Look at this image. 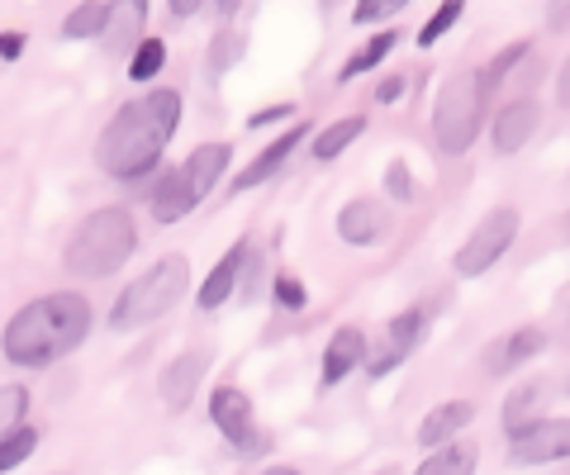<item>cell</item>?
I'll list each match as a JSON object with an SVG mask.
<instances>
[{
  "mask_svg": "<svg viewBox=\"0 0 570 475\" xmlns=\"http://www.w3.org/2000/svg\"><path fill=\"white\" fill-rule=\"evenodd\" d=\"M209 424L224 433L228 447L247 452V443H253V395L238 390V385H219L209 395Z\"/></svg>",
  "mask_w": 570,
  "mask_h": 475,
  "instance_id": "7c38bea8",
  "label": "cell"
},
{
  "mask_svg": "<svg viewBox=\"0 0 570 475\" xmlns=\"http://www.w3.org/2000/svg\"><path fill=\"white\" fill-rule=\"evenodd\" d=\"M266 290H272V305L285 309V314H299L309 305V290H305V280H299L295 271H276L272 280H266Z\"/></svg>",
  "mask_w": 570,
  "mask_h": 475,
  "instance_id": "4dcf8cb0",
  "label": "cell"
},
{
  "mask_svg": "<svg viewBox=\"0 0 570 475\" xmlns=\"http://www.w3.org/2000/svg\"><path fill=\"white\" fill-rule=\"evenodd\" d=\"M96 309L77 290H48L39 300L20 305L0 328V352L20 372H48L62 357H71L86 338H91Z\"/></svg>",
  "mask_w": 570,
  "mask_h": 475,
  "instance_id": "7a4b0ae2",
  "label": "cell"
},
{
  "mask_svg": "<svg viewBox=\"0 0 570 475\" xmlns=\"http://www.w3.org/2000/svg\"><path fill=\"white\" fill-rule=\"evenodd\" d=\"M29 404H33V395H29V385H20V380L0 385V437H6L10 428H20V424H29Z\"/></svg>",
  "mask_w": 570,
  "mask_h": 475,
  "instance_id": "f546056e",
  "label": "cell"
},
{
  "mask_svg": "<svg viewBox=\"0 0 570 475\" xmlns=\"http://www.w3.org/2000/svg\"><path fill=\"white\" fill-rule=\"evenodd\" d=\"M547 347V333L542 328H519L509 333V338H499L490 352H485V372L490 376H509V372H523V366L538 357Z\"/></svg>",
  "mask_w": 570,
  "mask_h": 475,
  "instance_id": "d6986e66",
  "label": "cell"
},
{
  "mask_svg": "<svg viewBox=\"0 0 570 475\" xmlns=\"http://www.w3.org/2000/svg\"><path fill=\"white\" fill-rule=\"evenodd\" d=\"M395 48H400V29H376V33H371V39H366L362 48H356L343 67H337V81L347 86V81H356V77L376 72V67H381V62H385Z\"/></svg>",
  "mask_w": 570,
  "mask_h": 475,
  "instance_id": "7402d4cb",
  "label": "cell"
},
{
  "mask_svg": "<svg viewBox=\"0 0 570 475\" xmlns=\"http://www.w3.org/2000/svg\"><path fill=\"white\" fill-rule=\"evenodd\" d=\"M566 238H570V215H566Z\"/></svg>",
  "mask_w": 570,
  "mask_h": 475,
  "instance_id": "7bdbcfd3",
  "label": "cell"
},
{
  "mask_svg": "<svg viewBox=\"0 0 570 475\" xmlns=\"http://www.w3.org/2000/svg\"><path fill=\"white\" fill-rule=\"evenodd\" d=\"M181 295H190V257L167 253L115 295L110 328L129 333V328H142V324H157L163 314H171L176 305H181Z\"/></svg>",
  "mask_w": 570,
  "mask_h": 475,
  "instance_id": "5b68a950",
  "label": "cell"
},
{
  "mask_svg": "<svg viewBox=\"0 0 570 475\" xmlns=\"http://www.w3.org/2000/svg\"><path fill=\"white\" fill-rule=\"evenodd\" d=\"M163 67H167V43L157 33H142L129 52V81H157Z\"/></svg>",
  "mask_w": 570,
  "mask_h": 475,
  "instance_id": "d4e9b609",
  "label": "cell"
},
{
  "mask_svg": "<svg viewBox=\"0 0 570 475\" xmlns=\"http://www.w3.org/2000/svg\"><path fill=\"white\" fill-rule=\"evenodd\" d=\"M243 52H247V39H243L238 29H228V24H224V29L209 39L205 62H209V72H214V77H224V72H234V67H238Z\"/></svg>",
  "mask_w": 570,
  "mask_h": 475,
  "instance_id": "4316f807",
  "label": "cell"
},
{
  "mask_svg": "<svg viewBox=\"0 0 570 475\" xmlns=\"http://www.w3.org/2000/svg\"><path fill=\"white\" fill-rule=\"evenodd\" d=\"M513 466H551L570 462V414H538L532 424L509 433Z\"/></svg>",
  "mask_w": 570,
  "mask_h": 475,
  "instance_id": "52a82bcc",
  "label": "cell"
},
{
  "mask_svg": "<svg viewBox=\"0 0 570 475\" xmlns=\"http://www.w3.org/2000/svg\"><path fill=\"white\" fill-rule=\"evenodd\" d=\"M247 243H253V238H238L234 248H228V253L209 267V276L200 280V295H195V305H200L205 314L224 309V305L238 295V271H243V253H247Z\"/></svg>",
  "mask_w": 570,
  "mask_h": 475,
  "instance_id": "ac0fdd59",
  "label": "cell"
},
{
  "mask_svg": "<svg viewBox=\"0 0 570 475\" xmlns=\"http://www.w3.org/2000/svg\"><path fill=\"white\" fill-rule=\"evenodd\" d=\"M205 6H209L214 14H219V20H234V14L247 6V0H205Z\"/></svg>",
  "mask_w": 570,
  "mask_h": 475,
  "instance_id": "60d3db41",
  "label": "cell"
},
{
  "mask_svg": "<svg viewBox=\"0 0 570 475\" xmlns=\"http://www.w3.org/2000/svg\"><path fill=\"white\" fill-rule=\"evenodd\" d=\"M291 119H299V105L276 100V105H266V110L247 115V129H272V125H291Z\"/></svg>",
  "mask_w": 570,
  "mask_h": 475,
  "instance_id": "d590c367",
  "label": "cell"
},
{
  "mask_svg": "<svg viewBox=\"0 0 570 475\" xmlns=\"http://www.w3.org/2000/svg\"><path fill=\"white\" fill-rule=\"evenodd\" d=\"M167 10L176 14V20H190V14L205 10V0H167Z\"/></svg>",
  "mask_w": 570,
  "mask_h": 475,
  "instance_id": "ab89813d",
  "label": "cell"
},
{
  "mask_svg": "<svg viewBox=\"0 0 570 475\" xmlns=\"http://www.w3.org/2000/svg\"><path fill=\"white\" fill-rule=\"evenodd\" d=\"M542 125V105L532 100V96H519V100H509V105H499V115H494V125H490V138H494V152H523L532 144V133H538Z\"/></svg>",
  "mask_w": 570,
  "mask_h": 475,
  "instance_id": "4fadbf2b",
  "label": "cell"
},
{
  "mask_svg": "<svg viewBox=\"0 0 570 475\" xmlns=\"http://www.w3.org/2000/svg\"><path fill=\"white\" fill-rule=\"evenodd\" d=\"M309 133H314L309 119H291V129H281L272 144H266V148L253 157V162L243 167V176L234 181V196H243V190H257V186H266V181H276V176L285 171V162L295 157V148L309 144Z\"/></svg>",
  "mask_w": 570,
  "mask_h": 475,
  "instance_id": "30bf717a",
  "label": "cell"
},
{
  "mask_svg": "<svg viewBox=\"0 0 570 475\" xmlns=\"http://www.w3.org/2000/svg\"><path fill=\"white\" fill-rule=\"evenodd\" d=\"M262 290H266V257L247 243V253H243V271H238V295L243 300H262Z\"/></svg>",
  "mask_w": 570,
  "mask_h": 475,
  "instance_id": "1f68e13d",
  "label": "cell"
},
{
  "mask_svg": "<svg viewBox=\"0 0 570 475\" xmlns=\"http://www.w3.org/2000/svg\"><path fill=\"white\" fill-rule=\"evenodd\" d=\"M209 362H214L209 347H186V352H176V357L163 366V376H157V395H163V404L171 414H181V409H190V404H195V395H200V385H205Z\"/></svg>",
  "mask_w": 570,
  "mask_h": 475,
  "instance_id": "ba28073f",
  "label": "cell"
},
{
  "mask_svg": "<svg viewBox=\"0 0 570 475\" xmlns=\"http://www.w3.org/2000/svg\"><path fill=\"white\" fill-rule=\"evenodd\" d=\"M461 14H466V0H438V10L428 14L423 29H419V48H433L438 39H448Z\"/></svg>",
  "mask_w": 570,
  "mask_h": 475,
  "instance_id": "f1b7e54d",
  "label": "cell"
},
{
  "mask_svg": "<svg viewBox=\"0 0 570 475\" xmlns=\"http://www.w3.org/2000/svg\"><path fill=\"white\" fill-rule=\"evenodd\" d=\"M228 162H234V144H224V138H214V144H200V148H190L186 152V162H181V176H186V186L195 190V196H209L214 186L228 176Z\"/></svg>",
  "mask_w": 570,
  "mask_h": 475,
  "instance_id": "e0dca14e",
  "label": "cell"
},
{
  "mask_svg": "<svg viewBox=\"0 0 570 475\" xmlns=\"http://www.w3.org/2000/svg\"><path fill=\"white\" fill-rule=\"evenodd\" d=\"M480 466V452L471 443H456V437H448V443L428 447V456L419 462L423 475H461V471H475Z\"/></svg>",
  "mask_w": 570,
  "mask_h": 475,
  "instance_id": "603a6c76",
  "label": "cell"
},
{
  "mask_svg": "<svg viewBox=\"0 0 570 475\" xmlns=\"http://www.w3.org/2000/svg\"><path fill=\"white\" fill-rule=\"evenodd\" d=\"M519 209L513 205H494L485 219H475V228L466 234V243L456 248L452 257V271L461 280H475V276H485L499 267V257H504L513 248V238H519Z\"/></svg>",
  "mask_w": 570,
  "mask_h": 475,
  "instance_id": "8992f818",
  "label": "cell"
},
{
  "mask_svg": "<svg viewBox=\"0 0 570 475\" xmlns=\"http://www.w3.org/2000/svg\"><path fill=\"white\" fill-rule=\"evenodd\" d=\"M485 105H490V77L485 72H475V67L452 72L448 81L438 86L433 115H428L433 148L442 157H466L475 148L480 129H485Z\"/></svg>",
  "mask_w": 570,
  "mask_h": 475,
  "instance_id": "277c9868",
  "label": "cell"
},
{
  "mask_svg": "<svg viewBox=\"0 0 570 475\" xmlns=\"http://www.w3.org/2000/svg\"><path fill=\"white\" fill-rule=\"evenodd\" d=\"M366 357H371V343H366L362 328H356V324L333 328V338L324 343V372H318V385H324V390L343 385L352 372H362Z\"/></svg>",
  "mask_w": 570,
  "mask_h": 475,
  "instance_id": "9a60e30c",
  "label": "cell"
},
{
  "mask_svg": "<svg viewBox=\"0 0 570 475\" xmlns=\"http://www.w3.org/2000/svg\"><path fill=\"white\" fill-rule=\"evenodd\" d=\"M29 48V33L24 29H0V62H20Z\"/></svg>",
  "mask_w": 570,
  "mask_h": 475,
  "instance_id": "8d00e7d4",
  "label": "cell"
},
{
  "mask_svg": "<svg viewBox=\"0 0 570 475\" xmlns=\"http://www.w3.org/2000/svg\"><path fill=\"white\" fill-rule=\"evenodd\" d=\"M404 6H414V0H356V6H352V20H356V24H381V20H395Z\"/></svg>",
  "mask_w": 570,
  "mask_h": 475,
  "instance_id": "d6a6232c",
  "label": "cell"
},
{
  "mask_svg": "<svg viewBox=\"0 0 570 475\" xmlns=\"http://www.w3.org/2000/svg\"><path fill=\"white\" fill-rule=\"evenodd\" d=\"M195 205H200V196H195V190L186 186L181 167H157V181H153V190H148L153 219H157V224H181Z\"/></svg>",
  "mask_w": 570,
  "mask_h": 475,
  "instance_id": "2e32d148",
  "label": "cell"
},
{
  "mask_svg": "<svg viewBox=\"0 0 570 475\" xmlns=\"http://www.w3.org/2000/svg\"><path fill=\"white\" fill-rule=\"evenodd\" d=\"M528 52H532V43H528V39H519V43H509V48H499V52H494V62L485 67V77H490V86H499V81H504V77L513 72V67H519V62L528 58Z\"/></svg>",
  "mask_w": 570,
  "mask_h": 475,
  "instance_id": "e575fe53",
  "label": "cell"
},
{
  "mask_svg": "<svg viewBox=\"0 0 570 475\" xmlns=\"http://www.w3.org/2000/svg\"><path fill=\"white\" fill-rule=\"evenodd\" d=\"M381 186H385V196L400 200V205H409V200L419 196V190H414V171H409V162H400V157L385 167V181Z\"/></svg>",
  "mask_w": 570,
  "mask_h": 475,
  "instance_id": "836d02e7",
  "label": "cell"
},
{
  "mask_svg": "<svg viewBox=\"0 0 570 475\" xmlns=\"http://www.w3.org/2000/svg\"><path fill=\"white\" fill-rule=\"evenodd\" d=\"M176 129H181V91L153 86L148 96L119 105L110 115V125L96 138V167L124 186L148 181V176L163 167Z\"/></svg>",
  "mask_w": 570,
  "mask_h": 475,
  "instance_id": "6da1fadb",
  "label": "cell"
},
{
  "mask_svg": "<svg viewBox=\"0 0 570 475\" xmlns=\"http://www.w3.org/2000/svg\"><path fill=\"white\" fill-rule=\"evenodd\" d=\"M390 228H395L390 209L381 200H371V196H356V200H347L343 209H337V238H343L347 248H376Z\"/></svg>",
  "mask_w": 570,
  "mask_h": 475,
  "instance_id": "8fae6325",
  "label": "cell"
},
{
  "mask_svg": "<svg viewBox=\"0 0 570 475\" xmlns=\"http://www.w3.org/2000/svg\"><path fill=\"white\" fill-rule=\"evenodd\" d=\"M33 447H39V428L33 424H20V428H10L6 437H0V475L14 471V466H24Z\"/></svg>",
  "mask_w": 570,
  "mask_h": 475,
  "instance_id": "83f0119b",
  "label": "cell"
},
{
  "mask_svg": "<svg viewBox=\"0 0 570 475\" xmlns=\"http://www.w3.org/2000/svg\"><path fill=\"white\" fill-rule=\"evenodd\" d=\"M138 253V219L134 209L124 205H100L91 209L67 238V253H62V267L81 280H105L124 271Z\"/></svg>",
  "mask_w": 570,
  "mask_h": 475,
  "instance_id": "3957f363",
  "label": "cell"
},
{
  "mask_svg": "<svg viewBox=\"0 0 570 475\" xmlns=\"http://www.w3.org/2000/svg\"><path fill=\"white\" fill-rule=\"evenodd\" d=\"M362 133H366V115H343V119H333V125H324L318 133H309V152L318 157V162H337Z\"/></svg>",
  "mask_w": 570,
  "mask_h": 475,
  "instance_id": "44dd1931",
  "label": "cell"
},
{
  "mask_svg": "<svg viewBox=\"0 0 570 475\" xmlns=\"http://www.w3.org/2000/svg\"><path fill=\"white\" fill-rule=\"evenodd\" d=\"M142 29H148V0H110L96 39L110 58H129L134 43L142 39Z\"/></svg>",
  "mask_w": 570,
  "mask_h": 475,
  "instance_id": "5bb4252c",
  "label": "cell"
},
{
  "mask_svg": "<svg viewBox=\"0 0 570 475\" xmlns=\"http://www.w3.org/2000/svg\"><path fill=\"white\" fill-rule=\"evenodd\" d=\"M471 424H475V404H471V399H448V404H438V409H428L423 424H419V447L448 443V437L466 433Z\"/></svg>",
  "mask_w": 570,
  "mask_h": 475,
  "instance_id": "ffe728a7",
  "label": "cell"
},
{
  "mask_svg": "<svg viewBox=\"0 0 570 475\" xmlns=\"http://www.w3.org/2000/svg\"><path fill=\"white\" fill-rule=\"evenodd\" d=\"M557 105L570 110V58L561 62V72H557Z\"/></svg>",
  "mask_w": 570,
  "mask_h": 475,
  "instance_id": "f35d334b",
  "label": "cell"
},
{
  "mask_svg": "<svg viewBox=\"0 0 570 475\" xmlns=\"http://www.w3.org/2000/svg\"><path fill=\"white\" fill-rule=\"evenodd\" d=\"M404 91H409L404 72H390V77L376 86V105H395V100H404Z\"/></svg>",
  "mask_w": 570,
  "mask_h": 475,
  "instance_id": "74e56055",
  "label": "cell"
},
{
  "mask_svg": "<svg viewBox=\"0 0 570 475\" xmlns=\"http://www.w3.org/2000/svg\"><path fill=\"white\" fill-rule=\"evenodd\" d=\"M428 324H433V305H409V309H400L395 319L385 324V352L381 357H371L366 362V376H390L395 366L414 352L423 338H428Z\"/></svg>",
  "mask_w": 570,
  "mask_h": 475,
  "instance_id": "9c48e42d",
  "label": "cell"
},
{
  "mask_svg": "<svg viewBox=\"0 0 570 475\" xmlns=\"http://www.w3.org/2000/svg\"><path fill=\"white\" fill-rule=\"evenodd\" d=\"M105 6H110V0H81V6H71L67 20H62V39H71V43L96 39L100 24H105Z\"/></svg>",
  "mask_w": 570,
  "mask_h": 475,
  "instance_id": "484cf974",
  "label": "cell"
},
{
  "mask_svg": "<svg viewBox=\"0 0 570 475\" xmlns=\"http://www.w3.org/2000/svg\"><path fill=\"white\" fill-rule=\"evenodd\" d=\"M547 395H551V385H547V380H528V385H519V390L504 399V433L532 424V418L542 414V399H547Z\"/></svg>",
  "mask_w": 570,
  "mask_h": 475,
  "instance_id": "cb8c5ba5",
  "label": "cell"
},
{
  "mask_svg": "<svg viewBox=\"0 0 570 475\" xmlns=\"http://www.w3.org/2000/svg\"><path fill=\"white\" fill-rule=\"evenodd\" d=\"M561 390H566V395H570V376H566V385H561Z\"/></svg>",
  "mask_w": 570,
  "mask_h": 475,
  "instance_id": "b9f144b4",
  "label": "cell"
}]
</instances>
